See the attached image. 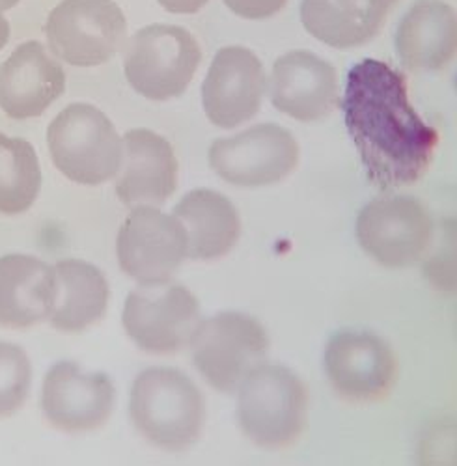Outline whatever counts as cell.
I'll return each mask as SVG.
<instances>
[{
    "label": "cell",
    "instance_id": "obj_8",
    "mask_svg": "<svg viewBox=\"0 0 457 466\" xmlns=\"http://www.w3.org/2000/svg\"><path fill=\"white\" fill-rule=\"evenodd\" d=\"M300 147L289 129L279 124H258L238 135L217 138L208 153L211 170L226 183L259 188L289 177Z\"/></svg>",
    "mask_w": 457,
    "mask_h": 466
},
{
    "label": "cell",
    "instance_id": "obj_17",
    "mask_svg": "<svg viewBox=\"0 0 457 466\" xmlns=\"http://www.w3.org/2000/svg\"><path fill=\"white\" fill-rule=\"evenodd\" d=\"M64 90V67L40 42L19 46L0 66V108L14 120L37 118Z\"/></svg>",
    "mask_w": 457,
    "mask_h": 466
},
{
    "label": "cell",
    "instance_id": "obj_3",
    "mask_svg": "<svg viewBox=\"0 0 457 466\" xmlns=\"http://www.w3.org/2000/svg\"><path fill=\"white\" fill-rule=\"evenodd\" d=\"M236 394L241 431L263 450L289 448L307 427L309 388L286 366H258Z\"/></svg>",
    "mask_w": 457,
    "mask_h": 466
},
{
    "label": "cell",
    "instance_id": "obj_7",
    "mask_svg": "<svg viewBox=\"0 0 457 466\" xmlns=\"http://www.w3.org/2000/svg\"><path fill=\"white\" fill-rule=\"evenodd\" d=\"M435 233L430 209L409 194H387L368 202L355 224L361 248L379 265L405 268L421 261Z\"/></svg>",
    "mask_w": 457,
    "mask_h": 466
},
{
    "label": "cell",
    "instance_id": "obj_4",
    "mask_svg": "<svg viewBox=\"0 0 457 466\" xmlns=\"http://www.w3.org/2000/svg\"><path fill=\"white\" fill-rule=\"evenodd\" d=\"M55 167L71 181L101 185L122 167V138L105 112L88 103L66 106L47 129Z\"/></svg>",
    "mask_w": 457,
    "mask_h": 466
},
{
    "label": "cell",
    "instance_id": "obj_5",
    "mask_svg": "<svg viewBox=\"0 0 457 466\" xmlns=\"http://www.w3.org/2000/svg\"><path fill=\"white\" fill-rule=\"evenodd\" d=\"M188 347L206 382L217 392L236 394L243 380L268 360L271 339L256 318L220 312L200 321Z\"/></svg>",
    "mask_w": 457,
    "mask_h": 466
},
{
    "label": "cell",
    "instance_id": "obj_12",
    "mask_svg": "<svg viewBox=\"0 0 457 466\" xmlns=\"http://www.w3.org/2000/svg\"><path fill=\"white\" fill-rule=\"evenodd\" d=\"M117 256L120 268L140 286L168 284L188 258L187 233L174 215L138 206L118 231Z\"/></svg>",
    "mask_w": 457,
    "mask_h": 466
},
{
    "label": "cell",
    "instance_id": "obj_10",
    "mask_svg": "<svg viewBox=\"0 0 457 466\" xmlns=\"http://www.w3.org/2000/svg\"><path fill=\"white\" fill-rule=\"evenodd\" d=\"M202 321L200 302L181 284L140 286L126 299L122 323L131 341L149 355H176Z\"/></svg>",
    "mask_w": 457,
    "mask_h": 466
},
{
    "label": "cell",
    "instance_id": "obj_20",
    "mask_svg": "<svg viewBox=\"0 0 457 466\" xmlns=\"http://www.w3.org/2000/svg\"><path fill=\"white\" fill-rule=\"evenodd\" d=\"M398 3L400 0H302L300 23L318 42L332 49H357L381 32Z\"/></svg>",
    "mask_w": 457,
    "mask_h": 466
},
{
    "label": "cell",
    "instance_id": "obj_27",
    "mask_svg": "<svg viewBox=\"0 0 457 466\" xmlns=\"http://www.w3.org/2000/svg\"><path fill=\"white\" fill-rule=\"evenodd\" d=\"M234 15L247 21L271 19L284 10L288 0H222Z\"/></svg>",
    "mask_w": 457,
    "mask_h": 466
},
{
    "label": "cell",
    "instance_id": "obj_19",
    "mask_svg": "<svg viewBox=\"0 0 457 466\" xmlns=\"http://www.w3.org/2000/svg\"><path fill=\"white\" fill-rule=\"evenodd\" d=\"M55 299V265L28 254L0 258V327L25 330L49 319Z\"/></svg>",
    "mask_w": 457,
    "mask_h": 466
},
{
    "label": "cell",
    "instance_id": "obj_29",
    "mask_svg": "<svg viewBox=\"0 0 457 466\" xmlns=\"http://www.w3.org/2000/svg\"><path fill=\"white\" fill-rule=\"evenodd\" d=\"M8 40H10V23L6 21L3 12H0V51L6 47Z\"/></svg>",
    "mask_w": 457,
    "mask_h": 466
},
{
    "label": "cell",
    "instance_id": "obj_9",
    "mask_svg": "<svg viewBox=\"0 0 457 466\" xmlns=\"http://www.w3.org/2000/svg\"><path fill=\"white\" fill-rule=\"evenodd\" d=\"M46 34L58 60L94 67L120 51L127 21L114 0H62L47 19Z\"/></svg>",
    "mask_w": 457,
    "mask_h": 466
},
{
    "label": "cell",
    "instance_id": "obj_24",
    "mask_svg": "<svg viewBox=\"0 0 457 466\" xmlns=\"http://www.w3.org/2000/svg\"><path fill=\"white\" fill-rule=\"evenodd\" d=\"M422 275L439 293H457V217H446L435 226L428 252L422 258Z\"/></svg>",
    "mask_w": 457,
    "mask_h": 466
},
{
    "label": "cell",
    "instance_id": "obj_22",
    "mask_svg": "<svg viewBox=\"0 0 457 466\" xmlns=\"http://www.w3.org/2000/svg\"><path fill=\"white\" fill-rule=\"evenodd\" d=\"M56 299L49 323L60 332H83L96 325L108 308L110 288L101 268L85 259L55 265Z\"/></svg>",
    "mask_w": 457,
    "mask_h": 466
},
{
    "label": "cell",
    "instance_id": "obj_2",
    "mask_svg": "<svg viewBox=\"0 0 457 466\" xmlns=\"http://www.w3.org/2000/svg\"><path fill=\"white\" fill-rule=\"evenodd\" d=\"M129 416L137 431L159 450L193 446L206 423V400L197 382L176 368H147L135 379Z\"/></svg>",
    "mask_w": 457,
    "mask_h": 466
},
{
    "label": "cell",
    "instance_id": "obj_18",
    "mask_svg": "<svg viewBox=\"0 0 457 466\" xmlns=\"http://www.w3.org/2000/svg\"><path fill=\"white\" fill-rule=\"evenodd\" d=\"M394 47L409 71L448 67L457 58V10L444 0H416L398 25Z\"/></svg>",
    "mask_w": 457,
    "mask_h": 466
},
{
    "label": "cell",
    "instance_id": "obj_30",
    "mask_svg": "<svg viewBox=\"0 0 457 466\" xmlns=\"http://www.w3.org/2000/svg\"><path fill=\"white\" fill-rule=\"evenodd\" d=\"M19 5V0H0V12H6L12 10Z\"/></svg>",
    "mask_w": 457,
    "mask_h": 466
},
{
    "label": "cell",
    "instance_id": "obj_28",
    "mask_svg": "<svg viewBox=\"0 0 457 466\" xmlns=\"http://www.w3.org/2000/svg\"><path fill=\"white\" fill-rule=\"evenodd\" d=\"M209 0H159V5L170 12V14H179V15H190L200 12Z\"/></svg>",
    "mask_w": 457,
    "mask_h": 466
},
{
    "label": "cell",
    "instance_id": "obj_6",
    "mask_svg": "<svg viewBox=\"0 0 457 466\" xmlns=\"http://www.w3.org/2000/svg\"><path fill=\"white\" fill-rule=\"evenodd\" d=\"M202 62L197 37L178 25L140 28L126 46L124 71L131 88L149 101L185 94Z\"/></svg>",
    "mask_w": 457,
    "mask_h": 466
},
{
    "label": "cell",
    "instance_id": "obj_31",
    "mask_svg": "<svg viewBox=\"0 0 457 466\" xmlns=\"http://www.w3.org/2000/svg\"><path fill=\"white\" fill-rule=\"evenodd\" d=\"M453 86H455V90H457V75H455V79H453Z\"/></svg>",
    "mask_w": 457,
    "mask_h": 466
},
{
    "label": "cell",
    "instance_id": "obj_25",
    "mask_svg": "<svg viewBox=\"0 0 457 466\" xmlns=\"http://www.w3.org/2000/svg\"><path fill=\"white\" fill-rule=\"evenodd\" d=\"M32 364L25 349L0 341V418L14 416L28 400Z\"/></svg>",
    "mask_w": 457,
    "mask_h": 466
},
{
    "label": "cell",
    "instance_id": "obj_13",
    "mask_svg": "<svg viewBox=\"0 0 457 466\" xmlns=\"http://www.w3.org/2000/svg\"><path fill=\"white\" fill-rule=\"evenodd\" d=\"M117 401L107 373L85 371L77 362L62 360L44 379L42 410L55 430L67 435L92 433L103 427Z\"/></svg>",
    "mask_w": 457,
    "mask_h": 466
},
{
    "label": "cell",
    "instance_id": "obj_15",
    "mask_svg": "<svg viewBox=\"0 0 457 466\" xmlns=\"http://www.w3.org/2000/svg\"><path fill=\"white\" fill-rule=\"evenodd\" d=\"M271 105L300 124L321 122L340 105L338 73L312 51H289L277 58L268 79Z\"/></svg>",
    "mask_w": 457,
    "mask_h": 466
},
{
    "label": "cell",
    "instance_id": "obj_16",
    "mask_svg": "<svg viewBox=\"0 0 457 466\" xmlns=\"http://www.w3.org/2000/svg\"><path fill=\"white\" fill-rule=\"evenodd\" d=\"M122 167L117 197L122 204L157 208L178 187V159L172 144L149 129H131L122 138Z\"/></svg>",
    "mask_w": 457,
    "mask_h": 466
},
{
    "label": "cell",
    "instance_id": "obj_21",
    "mask_svg": "<svg viewBox=\"0 0 457 466\" xmlns=\"http://www.w3.org/2000/svg\"><path fill=\"white\" fill-rule=\"evenodd\" d=\"M174 217L187 233L188 258L215 261L230 254L241 238V217L222 192L195 188L174 208Z\"/></svg>",
    "mask_w": 457,
    "mask_h": 466
},
{
    "label": "cell",
    "instance_id": "obj_1",
    "mask_svg": "<svg viewBox=\"0 0 457 466\" xmlns=\"http://www.w3.org/2000/svg\"><path fill=\"white\" fill-rule=\"evenodd\" d=\"M340 106L371 185L394 190L426 176L441 137L412 106L400 69L377 58L355 64Z\"/></svg>",
    "mask_w": 457,
    "mask_h": 466
},
{
    "label": "cell",
    "instance_id": "obj_23",
    "mask_svg": "<svg viewBox=\"0 0 457 466\" xmlns=\"http://www.w3.org/2000/svg\"><path fill=\"white\" fill-rule=\"evenodd\" d=\"M42 190V167L25 138L0 133V213L28 211Z\"/></svg>",
    "mask_w": 457,
    "mask_h": 466
},
{
    "label": "cell",
    "instance_id": "obj_26",
    "mask_svg": "<svg viewBox=\"0 0 457 466\" xmlns=\"http://www.w3.org/2000/svg\"><path fill=\"white\" fill-rule=\"evenodd\" d=\"M416 466H457V418L430 421L416 442Z\"/></svg>",
    "mask_w": 457,
    "mask_h": 466
},
{
    "label": "cell",
    "instance_id": "obj_11",
    "mask_svg": "<svg viewBox=\"0 0 457 466\" xmlns=\"http://www.w3.org/2000/svg\"><path fill=\"white\" fill-rule=\"evenodd\" d=\"M323 370L332 390L350 403L385 400L398 382V357L370 330L336 332L325 347Z\"/></svg>",
    "mask_w": 457,
    "mask_h": 466
},
{
    "label": "cell",
    "instance_id": "obj_14",
    "mask_svg": "<svg viewBox=\"0 0 457 466\" xmlns=\"http://www.w3.org/2000/svg\"><path fill=\"white\" fill-rule=\"evenodd\" d=\"M265 92L268 76L256 53L243 46H228L217 51L204 79V112L215 127L238 129L256 118Z\"/></svg>",
    "mask_w": 457,
    "mask_h": 466
}]
</instances>
